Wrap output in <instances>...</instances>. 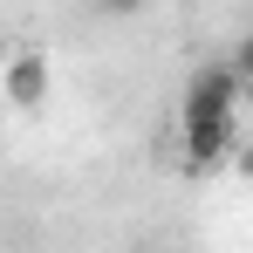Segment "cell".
I'll use <instances>...</instances> for the list:
<instances>
[{"instance_id":"obj_4","label":"cell","mask_w":253,"mask_h":253,"mask_svg":"<svg viewBox=\"0 0 253 253\" xmlns=\"http://www.w3.org/2000/svg\"><path fill=\"white\" fill-rule=\"evenodd\" d=\"M240 83H253V35H240V48H233V62H226Z\"/></svg>"},{"instance_id":"obj_2","label":"cell","mask_w":253,"mask_h":253,"mask_svg":"<svg viewBox=\"0 0 253 253\" xmlns=\"http://www.w3.org/2000/svg\"><path fill=\"white\" fill-rule=\"evenodd\" d=\"M48 89H55L48 55H42V48H14V55H7V69H0V96H7L14 110H42Z\"/></svg>"},{"instance_id":"obj_5","label":"cell","mask_w":253,"mask_h":253,"mask_svg":"<svg viewBox=\"0 0 253 253\" xmlns=\"http://www.w3.org/2000/svg\"><path fill=\"white\" fill-rule=\"evenodd\" d=\"M89 7H96V14H117V21H130V14H144L151 0H89Z\"/></svg>"},{"instance_id":"obj_1","label":"cell","mask_w":253,"mask_h":253,"mask_svg":"<svg viewBox=\"0 0 253 253\" xmlns=\"http://www.w3.org/2000/svg\"><path fill=\"white\" fill-rule=\"evenodd\" d=\"M178 144L185 165H226L240 151V110H178Z\"/></svg>"},{"instance_id":"obj_3","label":"cell","mask_w":253,"mask_h":253,"mask_svg":"<svg viewBox=\"0 0 253 253\" xmlns=\"http://www.w3.org/2000/svg\"><path fill=\"white\" fill-rule=\"evenodd\" d=\"M240 89L247 83H240L226 62H212V69H199V76L185 83V103H178V110H240Z\"/></svg>"},{"instance_id":"obj_6","label":"cell","mask_w":253,"mask_h":253,"mask_svg":"<svg viewBox=\"0 0 253 253\" xmlns=\"http://www.w3.org/2000/svg\"><path fill=\"white\" fill-rule=\"evenodd\" d=\"M137 253H151V247H137Z\"/></svg>"}]
</instances>
